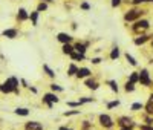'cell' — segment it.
<instances>
[{
	"instance_id": "1",
	"label": "cell",
	"mask_w": 153,
	"mask_h": 130,
	"mask_svg": "<svg viewBox=\"0 0 153 130\" xmlns=\"http://www.w3.org/2000/svg\"><path fill=\"white\" fill-rule=\"evenodd\" d=\"M17 84H19L17 78L11 77L9 80H6V81L2 84V86H0V90H2V92H5V94H9V92H16V94H19Z\"/></svg>"
},
{
	"instance_id": "2",
	"label": "cell",
	"mask_w": 153,
	"mask_h": 130,
	"mask_svg": "<svg viewBox=\"0 0 153 130\" xmlns=\"http://www.w3.org/2000/svg\"><path fill=\"white\" fill-rule=\"evenodd\" d=\"M138 80H139V83L141 84H144V86H150V78H149V72L144 69V71H141V74L138 75Z\"/></svg>"
},
{
	"instance_id": "3",
	"label": "cell",
	"mask_w": 153,
	"mask_h": 130,
	"mask_svg": "<svg viewBox=\"0 0 153 130\" xmlns=\"http://www.w3.org/2000/svg\"><path fill=\"white\" fill-rule=\"evenodd\" d=\"M149 28V22L147 20H141V22H136V25L133 26V31L135 32H143Z\"/></svg>"
},
{
	"instance_id": "4",
	"label": "cell",
	"mask_w": 153,
	"mask_h": 130,
	"mask_svg": "<svg viewBox=\"0 0 153 130\" xmlns=\"http://www.w3.org/2000/svg\"><path fill=\"white\" fill-rule=\"evenodd\" d=\"M143 14V11H138V9H133V11H129L126 14V20L127 22H132V20H135V19H138L139 16Z\"/></svg>"
},
{
	"instance_id": "5",
	"label": "cell",
	"mask_w": 153,
	"mask_h": 130,
	"mask_svg": "<svg viewBox=\"0 0 153 130\" xmlns=\"http://www.w3.org/2000/svg\"><path fill=\"white\" fill-rule=\"evenodd\" d=\"M43 100H45V103L48 104L49 107H52V103H57V101H58V98H57L55 95H52V94H46Z\"/></svg>"
},
{
	"instance_id": "6",
	"label": "cell",
	"mask_w": 153,
	"mask_h": 130,
	"mask_svg": "<svg viewBox=\"0 0 153 130\" xmlns=\"http://www.w3.org/2000/svg\"><path fill=\"white\" fill-rule=\"evenodd\" d=\"M100 121H101V124H103L104 127H112V124H113L109 115H101L100 116Z\"/></svg>"
},
{
	"instance_id": "7",
	"label": "cell",
	"mask_w": 153,
	"mask_h": 130,
	"mask_svg": "<svg viewBox=\"0 0 153 130\" xmlns=\"http://www.w3.org/2000/svg\"><path fill=\"white\" fill-rule=\"evenodd\" d=\"M25 130H43V126L40 123H28L26 127H25Z\"/></svg>"
},
{
	"instance_id": "8",
	"label": "cell",
	"mask_w": 153,
	"mask_h": 130,
	"mask_svg": "<svg viewBox=\"0 0 153 130\" xmlns=\"http://www.w3.org/2000/svg\"><path fill=\"white\" fill-rule=\"evenodd\" d=\"M57 38H58V40H60L61 43H65V45H68V43L72 40V37H71V35H68V34H65V32L58 34V37H57Z\"/></svg>"
},
{
	"instance_id": "9",
	"label": "cell",
	"mask_w": 153,
	"mask_h": 130,
	"mask_svg": "<svg viewBox=\"0 0 153 130\" xmlns=\"http://www.w3.org/2000/svg\"><path fill=\"white\" fill-rule=\"evenodd\" d=\"M120 124H121L123 127H132V126H133L132 120H130V118H126V116H123V118L120 120Z\"/></svg>"
},
{
	"instance_id": "10",
	"label": "cell",
	"mask_w": 153,
	"mask_h": 130,
	"mask_svg": "<svg viewBox=\"0 0 153 130\" xmlns=\"http://www.w3.org/2000/svg\"><path fill=\"white\" fill-rule=\"evenodd\" d=\"M87 75H91V71L86 69V68L76 71V77H78V78H84V77H87Z\"/></svg>"
},
{
	"instance_id": "11",
	"label": "cell",
	"mask_w": 153,
	"mask_h": 130,
	"mask_svg": "<svg viewBox=\"0 0 153 130\" xmlns=\"http://www.w3.org/2000/svg\"><path fill=\"white\" fill-rule=\"evenodd\" d=\"M150 38V35H141V37H138V38H135V45H143V43H146L147 40Z\"/></svg>"
},
{
	"instance_id": "12",
	"label": "cell",
	"mask_w": 153,
	"mask_h": 130,
	"mask_svg": "<svg viewBox=\"0 0 153 130\" xmlns=\"http://www.w3.org/2000/svg\"><path fill=\"white\" fill-rule=\"evenodd\" d=\"M3 35L8 37V38H14V37L17 35V31H16V29H6V31L3 32Z\"/></svg>"
},
{
	"instance_id": "13",
	"label": "cell",
	"mask_w": 153,
	"mask_h": 130,
	"mask_svg": "<svg viewBox=\"0 0 153 130\" xmlns=\"http://www.w3.org/2000/svg\"><path fill=\"white\" fill-rule=\"evenodd\" d=\"M74 49H75L76 52H78V54H83V55H84V51H86V45H80V43H78V45H75V48H74Z\"/></svg>"
},
{
	"instance_id": "14",
	"label": "cell",
	"mask_w": 153,
	"mask_h": 130,
	"mask_svg": "<svg viewBox=\"0 0 153 130\" xmlns=\"http://www.w3.org/2000/svg\"><path fill=\"white\" fill-rule=\"evenodd\" d=\"M63 52H65V54H69V55H71L72 52H74V48H72V46L68 43V45H65V46H63Z\"/></svg>"
},
{
	"instance_id": "15",
	"label": "cell",
	"mask_w": 153,
	"mask_h": 130,
	"mask_svg": "<svg viewBox=\"0 0 153 130\" xmlns=\"http://www.w3.org/2000/svg\"><path fill=\"white\" fill-rule=\"evenodd\" d=\"M86 86H87L89 89H97V87H98V84H97L94 80H87V81H86Z\"/></svg>"
},
{
	"instance_id": "16",
	"label": "cell",
	"mask_w": 153,
	"mask_h": 130,
	"mask_svg": "<svg viewBox=\"0 0 153 130\" xmlns=\"http://www.w3.org/2000/svg\"><path fill=\"white\" fill-rule=\"evenodd\" d=\"M147 112H149V113H153V95L150 97V101H149V104H147Z\"/></svg>"
},
{
	"instance_id": "17",
	"label": "cell",
	"mask_w": 153,
	"mask_h": 130,
	"mask_svg": "<svg viewBox=\"0 0 153 130\" xmlns=\"http://www.w3.org/2000/svg\"><path fill=\"white\" fill-rule=\"evenodd\" d=\"M19 19H20V20L28 19V14H26V11H25V9H20V11H19Z\"/></svg>"
},
{
	"instance_id": "18",
	"label": "cell",
	"mask_w": 153,
	"mask_h": 130,
	"mask_svg": "<svg viewBox=\"0 0 153 130\" xmlns=\"http://www.w3.org/2000/svg\"><path fill=\"white\" fill-rule=\"evenodd\" d=\"M71 57H72L74 60H83V58H84V55H83V54H78V52H76V54H75V52H72Z\"/></svg>"
},
{
	"instance_id": "19",
	"label": "cell",
	"mask_w": 153,
	"mask_h": 130,
	"mask_svg": "<svg viewBox=\"0 0 153 130\" xmlns=\"http://www.w3.org/2000/svg\"><path fill=\"white\" fill-rule=\"evenodd\" d=\"M16 113H17V115H22V116H26L29 112H28V109H17Z\"/></svg>"
},
{
	"instance_id": "20",
	"label": "cell",
	"mask_w": 153,
	"mask_h": 130,
	"mask_svg": "<svg viewBox=\"0 0 153 130\" xmlns=\"http://www.w3.org/2000/svg\"><path fill=\"white\" fill-rule=\"evenodd\" d=\"M118 55H120V51H118L117 48H115V49L112 51V54H110V58H112V60H115V58H118Z\"/></svg>"
},
{
	"instance_id": "21",
	"label": "cell",
	"mask_w": 153,
	"mask_h": 130,
	"mask_svg": "<svg viewBox=\"0 0 153 130\" xmlns=\"http://www.w3.org/2000/svg\"><path fill=\"white\" fill-rule=\"evenodd\" d=\"M43 69H45V71L48 72V75H49V77H54V75H55V74H54V71L51 69V68L48 66V64H45V66H43Z\"/></svg>"
},
{
	"instance_id": "22",
	"label": "cell",
	"mask_w": 153,
	"mask_h": 130,
	"mask_svg": "<svg viewBox=\"0 0 153 130\" xmlns=\"http://www.w3.org/2000/svg\"><path fill=\"white\" fill-rule=\"evenodd\" d=\"M126 58L129 60V63L132 64V66H136V61H135V58H133L132 55H129V54H126Z\"/></svg>"
},
{
	"instance_id": "23",
	"label": "cell",
	"mask_w": 153,
	"mask_h": 130,
	"mask_svg": "<svg viewBox=\"0 0 153 130\" xmlns=\"http://www.w3.org/2000/svg\"><path fill=\"white\" fill-rule=\"evenodd\" d=\"M136 81H138V74L135 72V74H132V75H130V81H129V83H132V84H133V83H136Z\"/></svg>"
},
{
	"instance_id": "24",
	"label": "cell",
	"mask_w": 153,
	"mask_h": 130,
	"mask_svg": "<svg viewBox=\"0 0 153 130\" xmlns=\"http://www.w3.org/2000/svg\"><path fill=\"white\" fill-rule=\"evenodd\" d=\"M76 71H78V69H76V68L74 66V64H71V68H69V72H68V74H69V75H75V74H76Z\"/></svg>"
},
{
	"instance_id": "25",
	"label": "cell",
	"mask_w": 153,
	"mask_h": 130,
	"mask_svg": "<svg viewBox=\"0 0 153 130\" xmlns=\"http://www.w3.org/2000/svg\"><path fill=\"white\" fill-rule=\"evenodd\" d=\"M109 84H110V87H112L113 92H118V86H117V83H115V81H109Z\"/></svg>"
},
{
	"instance_id": "26",
	"label": "cell",
	"mask_w": 153,
	"mask_h": 130,
	"mask_svg": "<svg viewBox=\"0 0 153 130\" xmlns=\"http://www.w3.org/2000/svg\"><path fill=\"white\" fill-rule=\"evenodd\" d=\"M31 19H32V23L37 25V19H38V12H32L31 14Z\"/></svg>"
},
{
	"instance_id": "27",
	"label": "cell",
	"mask_w": 153,
	"mask_h": 130,
	"mask_svg": "<svg viewBox=\"0 0 153 130\" xmlns=\"http://www.w3.org/2000/svg\"><path fill=\"white\" fill-rule=\"evenodd\" d=\"M118 104H120V101H112V103H109V104H107V107H109V109H112V107H115V106H118Z\"/></svg>"
},
{
	"instance_id": "28",
	"label": "cell",
	"mask_w": 153,
	"mask_h": 130,
	"mask_svg": "<svg viewBox=\"0 0 153 130\" xmlns=\"http://www.w3.org/2000/svg\"><path fill=\"white\" fill-rule=\"evenodd\" d=\"M126 90H127V92H132V90H133V84L132 83H127L126 84Z\"/></svg>"
},
{
	"instance_id": "29",
	"label": "cell",
	"mask_w": 153,
	"mask_h": 130,
	"mask_svg": "<svg viewBox=\"0 0 153 130\" xmlns=\"http://www.w3.org/2000/svg\"><path fill=\"white\" fill-rule=\"evenodd\" d=\"M141 107H143V104H139V103H135L133 106H132L133 110H138V109H141Z\"/></svg>"
},
{
	"instance_id": "30",
	"label": "cell",
	"mask_w": 153,
	"mask_h": 130,
	"mask_svg": "<svg viewBox=\"0 0 153 130\" xmlns=\"http://www.w3.org/2000/svg\"><path fill=\"white\" fill-rule=\"evenodd\" d=\"M48 6H46V3H40V5H38V11H45Z\"/></svg>"
},
{
	"instance_id": "31",
	"label": "cell",
	"mask_w": 153,
	"mask_h": 130,
	"mask_svg": "<svg viewBox=\"0 0 153 130\" xmlns=\"http://www.w3.org/2000/svg\"><path fill=\"white\" fill-rule=\"evenodd\" d=\"M51 87H52V90H63V89H61L60 86H57V84H52Z\"/></svg>"
},
{
	"instance_id": "32",
	"label": "cell",
	"mask_w": 153,
	"mask_h": 130,
	"mask_svg": "<svg viewBox=\"0 0 153 130\" xmlns=\"http://www.w3.org/2000/svg\"><path fill=\"white\" fill-rule=\"evenodd\" d=\"M121 0H112V6H118Z\"/></svg>"
},
{
	"instance_id": "33",
	"label": "cell",
	"mask_w": 153,
	"mask_h": 130,
	"mask_svg": "<svg viewBox=\"0 0 153 130\" xmlns=\"http://www.w3.org/2000/svg\"><path fill=\"white\" fill-rule=\"evenodd\" d=\"M132 2H133L135 5H138V3H143V2H147V0H132Z\"/></svg>"
},
{
	"instance_id": "34",
	"label": "cell",
	"mask_w": 153,
	"mask_h": 130,
	"mask_svg": "<svg viewBox=\"0 0 153 130\" xmlns=\"http://www.w3.org/2000/svg\"><path fill=\"white\" fill-rule=\"evenodd\" d=\"M141 130H153V127H146V126H143Z\"/></svg>"
},
{
	"instance_id": "35",
	"label": "cell",
	"mask_w": 153,
	"mask_h": 130,
	"mask_svg": "<svg viewBox=\"0 0 153 130\" xmlns=\"http://www.w3.org/2000/svg\"><path fill=\"white\" fill-rule=\"evenodd\" d=\"M75 113H78V112H66L65 115H66V116H69V115H75Z\"/></svg>"
},
{
	"instance_id": "36",
	"label": "cell",
	"mask_w": 153,
	"mask_h": 130,
	"mask_svg": "<svg viewBox=\"0 0 153 130\" xmlns=\"http://www.w3.org/2000/svg\"><path fill=\"white\" fill-rule=\"evenodd\" d=\"M81 8H83V9H89V5H87V3H83Z\"/></svg>"
},
{
	"instance_id": "37",
	"label": "cell",
	"mask_w": 153,
	"mask_h": 130,
	"mask_svg": "<svg viewBox=\"0 0 153 130\" xmlns=\"http://www.w3.org/2000/svg\"><path fill=\"white\" fill-rule=\"evenodd\" d=\"M100 61H101V60H100V58H94V60H92V63H95V64H98V63H100Z\"/></svg>"
},
{
	"instance_id": "38",
	"label": "cell",
	"mask_w": 153,
	"mask_h": 130,
	"mask_svg": "<svg viewBox=\"0 0 153 130\" xmlns=\"http://www.w3.org/2000/svg\"><path fill=\"white\" fill-rule=\"evenodd\" d=\"M60 130H71V129H68V127H60Z\"/></svg>"
},
{
	"instance_id": "39",
	"label": "cell",
	"mask_w": 153,
	"mask_h": 130,
	"mask_svg": "<svg viewBox=\"0 0 153 130\" xmlns=\"http://www.w3.org/2000/svg\"><path fill=\"white\" fill-rule=\"evenodd\" d=\"M121 130H132V129H130V127H123Z\"/></svg>"
},
{
	"instance_id": "40",
	"label": "cell",
	"mask_w": 153,
	"mask_h": 130,
	"mask_svg": "<svg viewBox=\"0 0 153 130\" xmlns=\"http://www.w3.org/2000/svg\"><path fill=\"white\" fill-rule=\"evenodd\" d=\"M46 2H52V0H46Z\"/></svg>"
},
{
	"instance_id": "41",
	"label": "cell",
	"mask_w": 153,
	"mask_h": 130,
	"mask_svg": "<svg viewBox=\"0 0 153 130\" xmlns=\"http://www.w3.org/2000/svg\"><path fill=\"white\" fill-rule=\"evenodd\" d=\"M152 45H153V43H152Z\"/></svg>"
}]
</instances>
